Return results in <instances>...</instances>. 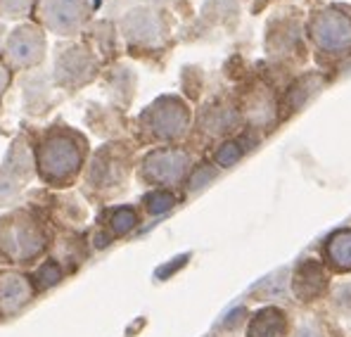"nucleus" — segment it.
Returning a JSON list of instances; mask_svg holds the SVG:
<instances>
[{
    "label": "nucleus",
    "mask_w": 351,
    "mask_h": 337,
    "mask_svg": "<svg viewBox=\"0 0 351 337\" xmlns=\"http://www.w3.org/2000/svg\"><path fill=\"white\" fill-rule=\"evenodd\" d=\"M332 304L337 311H342V314H349L351 311V283H342L335 288L332 292Z\"/></svg>",
    "instance_id": "21"
},
{
    "label": "nucleus",
    "mask_w": 351,
    "mask_h": 337,
    "mask_svg": "<svg viewBox=\"0 0 351 337\" xmlns=\"http://www.w3.org/2000/svg\"><path fill=\"white\" fill-rule=\"evenodd\" d=\"M40 14L50 31L71 36L88 17V0H40Z\"/></svg>",
    "instance_id": "2"
},
{
    "label": "nucleus",
    "mask_w": 351,
    "mask_h": 337,
    "mask_svg": "<svg viewBox=\"0 0 351 337\" xmlns=\"http://www.w3.org/2000/svg\"><path fill=\"white\" fill-rule=\"evenodd\" d=\"M93 76V57L84 48H66L55 60V79L60 86H81Z\"/></svg>",
    "instance_id": "7"
},
{
    "label": "nucleus",
    "mask_w": 351,
    "mask_h": 337,
    "mask_svg": "<svg viewBox=\"0 0 351 337\" xmlns=\"http://www.w3.org/2000/svg\"><path fill=\"white\" fill-rule=\"evenodd\" d=\"M84 162V143L74 133L58 131L48 136L40 145L38 167L48 181H66L81 169Z\"/></svg>",
    "instance_id": "1"
},
{
    "label": "nucleus",
    "mask_w": 351,
    "mask_h": 337,
    "mask_svg": "<svg viewBox=\"0 0 351 337\" xmlns=\"http://www.w3.org/2000/svg\"><path fill=\"white\" fill-rule=\"evenodd\" d=\"M188 167H190V159L185 152H178V150H159V152H152L145 159L143 176L147 181H152V183L171 185L183 178Z\"/></svg>",
    "instance_id": "6"
},
{
    "label": "nucleus",
    "mask_w": 351,
    "mask_h": 337,
    "mask_svg": "<svg viewBox=\"0 0 351 337\" xmlns=\"http://www.w3.org/2000/svg\"><path fill=\"white\" fill-rule=\"evenodd\" d=\"M211 178H214V171H209L206 167H199V171L193 176V181H190V188H193V190L204 188V183H209Z\"/></svg>",
    "instance_id": "23"
},
{
    "label": "nucleus",
    "mask_w": 351,
    "mask_h": 337,
    "mask_svg": "<svg viewBox=\"0 0 351 337\" xmlns=\"http://www.w3.org/2000/svg\"><path fill=\"white\" fill-rule=\"evenodd\" d=\"M240 157H242L240 143H226L223 148L216 152V164H221L223 169H228V167H233Z\"/></svg>",
    "instance_id": "19"
},
{
    "label": "nucleus",
    "mask_w": 351,
    "mask_h": 337,
    "mask_svg": "<svg viewBox=\"0 0 351 337\" xmlns=\"http://www.w3.org/2000/svg\"><path fill=\"white\" fill-rule=\"evenodd\" d=\"M188 107L176 97H162L147 112L149 128H152L154 136L164 138V141H173V138L183 136L185 128H188Z\"/></svg>",
    "instance_id": "3"
},
{
    "label": "nucleus",
    "mask_w": 351,
    "mask_h": 337,
    "mask_svg": "<svg viewBox=\"0 0 351 337\" xmlns=\"http://www.w3.org/2000/svg\"><path fill=\"white\" fill-rule=\"evenodd\" d=\"M136 224H138V214L131 207H119L110 216V231L114 235H126V233H131L136 228Z\"/></svg>",
    "instance_id": "15"
},
{
    "label": "nucleus",
    "mask_w": 351,
    "mask_h": 337,
    "mask_svg": "<svg viewBox=\"0 0 351 337\" xmlns=\"http://www.w3.org/2000/svg\"><path fill=\"white\" fill-rule=\"evenodd\" d=\"M325 262L332 271L347 273L351 271V231L342 228V231L332 233L325 242Z\"/></svg>",
    "instance_id": "11"
},
{
    "label": "nucleus",
    "mask_w": 351,
    "mask_h": 337,
    "mask_svg": "<svg viewBox=\"0 0 351 337\" xmlns=\"http://www.w3.org/2000/svg\"><path fill=\"white\" fill-rule=\"evenodd\" d=\"M292 337H325V335L316 323H302L297 330H294Z\"/></svg>",
    "instance_id": "24"
},
{
    "label": "nucleus",
    "mask_w": 351,
    "mask_h": 337,
    "mask_svg": "<svg viewBox=\"0 0 351 337\" xmlns=\"http://www.w3.org/2000/svg\"><path fill=\"white\" fill-rule=\"evenodd\" d=\"M0 247L12 262H27L43 250V237H40L38 228L31 221H14V226L5 228L0 235Z\"/></svg>",
    "instance_id": "4"
},
{
    "label": "nucleus",
    "mask_w": 351,
    "mask_h": 337,
    "mask_svg": "<svg viewBox=\"0 0 351 337\" xmlns=\"http://www.w3.org/2000/svg\"><path fill=\"white\" fill-rule=\"evenodd\" d=\"M235 124V114L230 110H226V107H219V110H209L204 119V126L206 131L211 133H226L230 131V126Z\"/></svg>",
    "instance_id": "16"
},
{
    "label": "nucleus",
    "mask_w": 351,
    "mask_h": 337,
    "mask_svg": "<svg viewBox=\"0 0 351 337\" xmlns=\"http://www.w3.org/2000/svg\"><path fill=\"white\" fill-rule=\"evenodd\" d=\"M31 288L22 276H3L0 278V309L12 314L29 302Z\"/></svg>",
    "instance_id": "12"
},
{
    "label": "nucleus",
    "mask_w": 351,
    "mask_h": 337,
    "mask_svg": "<svg viewBox=\"0 0 351 337\" xmlns=\"http://www.w3.org/2000/svg\"><path fill=\"white\" fill-rule=\"evenodd\" d=\"M34 0H0V14L3 17H22L29 12Z\"/></svg>",
    "instance_id": "20"
},
{
    "label": "nucleus",
    "mask_w": 351,
    "mask_h": 337,
    "mask_svg": "<svg viewBox=\"0 0 351 337\" xmlns=\"http://www.w3.org/2000/svg\"><path fill=\"white\" fill-rule=\"evenodd\" d=\"M8 55L19 67H36L45 55V36L34 24H22L10 34Z\"/></svg>",
    "instance_id": "5"
},
{
    "label": "nucleus",
    "mask_w": 351,
    "mask_h": 337,
    "mask_svg": "<svg viewBox=\"0 0 351 337\" xmlns=\"http://www.w3.org/2000/svg\"><path fill=\"white\" fill-rule=\"evenodd\" d=\"M292 290L302 302H313L328 290V271L316 259H306V262H302L294 268Z\"/></svg>",
    "instance_id": "8"
},
{
    "label": "nucleus",
    "mask_w": 351,
    "mask_h": 337,
    "mask_svg": "<svg viewBox=\"0 0 351 337\" xmlns=\"http://www.w3.org/2000/svg\"><path fill=\"white\" fill-rule=\"evenodd\" d=\"M316 38L323 48L337 50V48H342V45L351 43V24L339 17H335V27H332V24H330V17L321 19L316 27Z\"/></svg>",
    "instance_id": "13"
},
{
    "label": "nucleus",
    "mask_w": 351,
    "mask_h": 337,
    "mask_svg": "<svg viewBox=\"0 0 351 337\" xmlns=\"http://www.w3.org/2000/svg\"><path fill=\"white\" fill-rule=\"evenodd\" d=\"M8 84H10V71L5 69V65L0 62V95H3V91L8 88Z\"/></svg>",
    "instance_id": "25"
},
{
    "label": "nucleus",
    "mask_w": 351,
    "mask_h": 337,
    "mask_svg": "<svg viewBox=\"0 0 351 337\" xmlns=\"http://www.w3.org/2000/svg\"><path fill=\"white\" fill-rule=\"evenodd\" d=\"M123 34L136 43H152L159 36V22L149 10H136L123 17Z\"/></svg>",
    "instance_id": "10"
},
{
    "label": "nucleus",
    "mask_w": 351,
    "mask_h": 337,
    "mask_svg": "<svg viewBox=\"0 0 351 337\" xmlns=\"http://www.w3.org/2000/svg\"><path fill=\"white\" fill-rule=\"evenodd\" d=\"M176 205V197L169 193V190H154L145 197V209L149 214H162V211H169Z\"/></svg>",
    "instance_id": "17"
},
{
    "label": "nucleus",
    "mask_w": 351,
    "mask_h": 337,
    "mask_svg": "<svg viewBox=\"0 0 351 337\" xmlns=\"http://www.w3.org/2000/svg\"><path fill=\"white\" fill-rule=\"evenodd\" d=\"M38 278L43 281V285L58 283L60 281V268H58V264H53V262L43 264V266H40V271H38Z\"/></svg>",
    "instance_id": "22"
},
{
    "label": "nucleus",
    "mask_w": 351,
    "mask_h": 337,
    "mask_svg": "<svg viewBox=\"0 0 351 337\" xmlns=\"http://www.w3.org/2000/svg\"><path fill=\"white\" fill-rule=\"evenodd\" d=\"M31 167H34V159H31V150L27 148L24 141H17L10 148L8 152V159H5V169L14 176V178L24 181L29 178L31 174Z\"/></svg>",
    "instance_id": "14"
},
{
    "label": "nucleus",
    "mask_w": 351,
    "mask_h": 337,
    "mask_svg": "<svg viewBox=\"0 0 351 337\" xmlns=\"http://www.w3.org/2000/svg\"><path fill=\"white\" fill-rule=\"evenodd\" d=\"M287 330H290V323H287L285 311L266 307L252 316L247 337H287Z\"/></svg>",
    "instance_id": "9"
},
{
    "label": "nucleus",
    "mask_w": 351,
    "mask_h": 337,
    "mask_svg": "<svg viewBox=\"0 0 351 337\" xmlns=\"http://www.w3.org/2000/svg\"><path fill=\"white\" fill-rule=\"evenodd\" d=\"M19 183H22V181L14 178L5 167H0V205H8V202H12L14 197H17L19 188H22Z\"/></svg>",
    "instance_id": "18"
}]
</instances>
